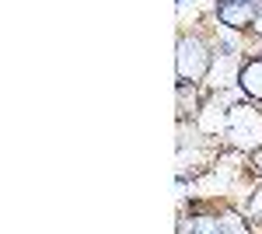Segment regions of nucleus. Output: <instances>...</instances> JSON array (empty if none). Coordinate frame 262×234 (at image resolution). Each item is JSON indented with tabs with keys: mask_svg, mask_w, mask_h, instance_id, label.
Here are the masks:
<instances>
[{
	"mask_svg": "<svg viewBox=\"0 0 262 234\" xmlns=\"http://www.w3.org/2000/svg\"><path fill=\"white\" fill-rule=\"evenodd\" d=\"M213 39L200 25L182 28L175 39V80L179 84H206L213 67Z\"/></svg>",
	"mask_w": 262,
	"mask_h": 234,
	"instance_id": "obj_1",
	"label": "nucleus"
},
{
	"mask_svg": "<svg viewBox=\"0 0 262 234\" xmlns=\"http://www.w3.org/2000/svg\"><path fill=\"white\" fill-rule=\"evenodd\" d=\"M248 35H255V39H262V0L255 4V21H252V28H248Z\"/></svg>",
	"mask_w": 262,
	"mask_h": 234,
	"instance_id": "obj_10",
	"label": "nucleus"
},
{
	"mask_svg": "<svg viewBox=\"0 0 262 234\" xmlns=\"http://www.w3.org/2000/svg\"><path fill=\"white\" fill-rule=\"evenodd\" d=\"M238 91L248 101L262 105V56H245L238 70Z\"/></svg>",
	"mask_w": 262,
	"mask_h": 234,
	"instance_id": "obj_5",
	"label": "nucleus"
},
{
	"mask_svg": "<svg viewBox=\"0 0 262 234\" xmlns=\"http://www.w3.org/2000/svg\"><path fill=\"white\" fill-rule=\"evenodd\" d=\"M245 4H259V0H245Z\"/></svg>",
	"mask_w": 262,
	"mask_h": 234,
	"instance_id": "obj_11",
	"label": "nucleus"
},
{
	"mask_svg": "<svg viewBox=\"0 0 262 234\" xmlns=\"http://www.w3.org/2000/svg\"><path fill=\"white\" fill-rule=\"evenodd\" d=\"M242 210L248 214V220L255 224V231H262V182L252 189V193L245 196V203H242Z\"/></svg>",
	"mask_w": 262,
	"mask_h": 234,
	"instance_id": "obj_9",
	"label": "nucleus"
},
{
	"mask_svg": "<svg viewBox=\"0 0 262 234\" xmlns=\"http://www.w3.org/2000/svg\"><path fill=\"white\" fill-rule=\"evenodd\" d=\"M242 59L245 56H213V67H210L206 88H213V91H231V88H238Z\"/></svg>",
	"mask_w": 262,
	"mask_h": 234,
	"instance_id": "obj_4",
	"label": "nucleus"
},
{
	"mask_svg": "<svg viewBox=\"0 0 262 234\" xmlns=\"http://www.w3.org/2000/svg\"><path fill=\"white\" fill-rule=\"evenodd\" d=\"M224 143L242 151V154H255L262 151V105L238 98L227 109V126H224Z\"/></svg>",
	"mask_w": 262,
	"mask_h": 234,
	"instance_id": "obj_2",
	"label": "nucleus"
},
{
	"mask_svg": "<svg viewBox=\"0 0 262 234\" xmlns=\"http://www.w3.org/2000/svg\"><path fill=\"white\" fill-rule=\"evenodd\" d=\"M175 98H179L175 119H196L206 101V84H175Z\"/></svg>",
	"mask_w": 262,
	"mask_h": 234,
	"instance_id": "obj_7",
	"label": "nucleus"
},
{
	"mask_svg": "<svg viewBox=\"0 0 262 234\" xmlns=\"http://www.w3.org/2000/svg\"><path fill=\"white\" fill-rule=\"evenodd\" d=\"M217 217H221V234H248V231H255V224L248 220V214H245L242 206L234 203H221L217 206Z\"/></svg>",
	"mask_w": 262,
	"mask_h": 234,
	"instance_id": "obj_8",
	"label": "nucleus"
},
{
	"mask_svg": "<svg viewBox=\"0 0 262 234\" xmlns=\"http://www.w3.org/2000/svg\"><path fill=\"white\" fill-rule=\"evenodd\" d=\"M175 231L182 234H221V217H217V203L210 210H200V214H179V224Z\"/></svg>",
	"mask_w": 262,
	"mask_h": 234,
	"instance_id": "obj_6",
	"label": "nucleus"
},
{
	"mask_svg": "<svg viewBox=\"0 0 262 234\" xmlns=\"http://www.w3.org/2000/svg\"><path fill=\"white\" fill-rule=\"evenodd\" d=\"M210 21H217L224 28H234V32H248L252 21H255V4H245V0H217Z\"/></svg>",
	"mask_w": 262,
	"mask_h": 234,
	"instance_id": "obj_3",
	"label": "nucleus"
}]
</instances>
